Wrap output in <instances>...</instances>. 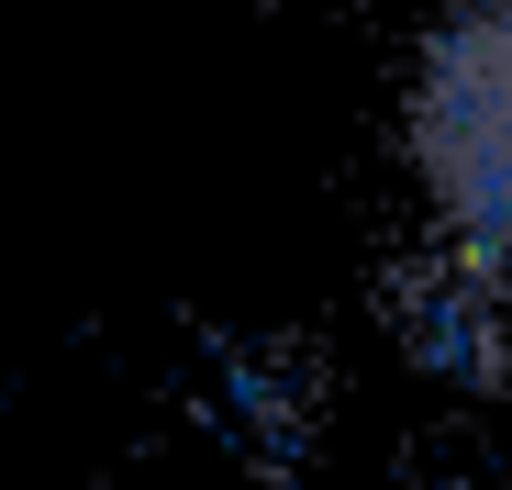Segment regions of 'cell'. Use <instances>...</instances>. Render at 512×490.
<instances>
[]
</instances>
